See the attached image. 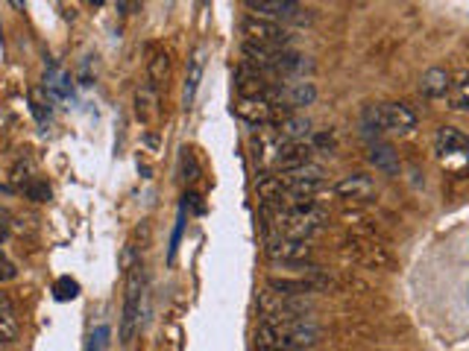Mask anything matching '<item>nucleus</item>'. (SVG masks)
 Wrapping results in <instances>:
<instances>
[{
    "label": "nucleus",
    "instance_id": "nucleus-1",
    "mask_svg": "<svg viewBox=\"0 0 469 351\" xmlns=\"http://www.w3.org/2000/svg\"><path fill=\"white\" fill-rule=\"evenodd\" d=\"M323 331L305 319H261L255 346L261 351H308L320 343Z\"/></svg>",
    "mask_w": 469,
    "mask_h": 351
},
{
    "label": "nucleus",
    "instance_id": "nucleus-2",
    "mask_svg": "<svg viewBox=\"0 0 469 351\" xmlns=\"http://www.w3.org/2000/svg\"><path fill=\"white\" fill-rule=\"evenodd\" d=\"M420 117L411 105L405 103H385V105H370L364 112V126L376 132H397V135H408L417 130Z\"/></svg>",
    "mask_w": 469,
    "mask_h": 351
},
{
    "label": "nucleus",
    "instance_id": "nucleus-3",
    "mask_svg": "<svg viewBox=\"0 0 469 351\" xmlns=\"http://www.w3.org/2000/svg\"><path fill=\"white\" fill-rule=\"evenodd\" d=\"M141 296H144V267L135 261L126 270V287H124V311H121V343L126 346L138 331V316H141Z\"/></svg>",
    "mask_w": 469,
    "mask_h": 351
},
{
    "label": "nucleus",
    "instance_id": "nucleus-4",
    "mask_svg": "<svg viewBox=\"0 0 469 351\" xmlns=\"http://www.w3.org/2000/svg\"><path fill=\"white\" fill-rule=\"evenodd\" d=\"M326 211H320L317 205L311 208H282L279 214H273V229L279 238L291 240H305L308 234L323 226Z\"/></svg>",
    "mask_w": 469,
    "mask_h": 351
},
{
    "label": "nucleus",
    "instance_id": "nucleus-5",
    "mask_svg": "<svg viewBox=\"0 0 469 351\" xmlns=\"http://www.w3.org/2000/svg\"><path fill=\"white\" fill-rule=\"evenodd\" d=\"M434 153L440 164L452 173H464L469 167V138L455 126H440L434 135Z\"/></svg>",
    "mask_w": 469,
    "mask_h": 351
},
{
    "label": "nucleus",
    "instance_id": "nucleus-6",
    "mask_svg": "<svg viewBox=\"0 0 469 351\" xmlns=\"http://www.w3.org/2000/svg\"><path fill=\"white\" fill-rule=\"evenodd\" d=\"M243 36L252 45H264V47H287L291 45V33L285 27L273 24V21H261V18H243Z\"/></svg>",
    "mask_w": 469,
    "mask_h": 351
},
{
    "label": "nucleus",
    "instance_id": "nucleus-7",
    "mask_svg": "<svg viewBox=\"0 0 469 351\" xmlns=\"http://www.w3.org/2000/svg\"><path fill=\"white\" fill-rule=\"evenodd\" d=\"M234 114H238L243 123L255 126V130H264V126H273L276 121H279L285 112L276 109L273 103L261 100V97H241L238 103H234Z\"/></svg>",
    "mask_w": 469,
    "mask_h": 351
},
{
    "label": "nucleus",
    "instance_id": "nucleus-8",
    "mask_svg": "<svg viewBox=\"0 0 469 351\" xmlns=\"http://www.w3.org/2000/svg\"><path fill=\"white\" fill-rule=\"evenodd\" d=\"M255 15H259L261 21L270 18L273 24L276 21H305L308 9H303L300 4H294V0H250L247 4Z\"/></svg>",
    "mask_w": 469,
    "mask_h": 351
},
{
    "label": "nucleus",
    "instance_id": "nucleus-9",
    "mask_svg": "<svg viewBox=\"0 0 469 351\" xmlns=\"http://www.w3.org/2000/svg\"><path fill=\"white\" fill-rule=\"evenodd\" d=\"M268 255L273 261H285V263H300L311 258V247L308 240H291V238H273L268 243Z\"/></svg>",
    "mask_w": 469,
    "mask_h": 351
},
{
    "label": "nucleus",
    "instance_id": "nucleus-10",
    "mask_svg": "<svg viewBox=\"0 0 469 351\" xmlns=\"http://www.w3.org/2000/svg\"><path fill=\"white\" fill-rule=\"evenodd\" d=\"M270 130L285 138V141H291V144H300V141H308L311 138V121L303 114H294V112H285L279 121H276Z\"/></svg>",
    "mask_w": 469,
    "mask_h": 351
},
{
    "label": "nucleus",
    "instance_id": "nucleus-11",
    "mask_svg": "<svg viewBox=\"0 0 469 351\" xmlns=\"http://www.w3.org/2000/svg\"><path fill=\"white\" fill-rule=\"evenodd\" d=\"M335 194L340 199H355V202H367L372 194H376V185H372V179L370 176H344L340 182L335 185Z\"/></svg>",
    "mask_w": 469,
    "mask_h": 351
},
{
    "label": "nucleus",
    "instance_id": "nucleus-12",
    "mask_svg": "<svg viewBox=\"0 0 469 351\" xmlns=\"http://www.w3.org/2000/svg\"><path fill=\"white\" fill-rule=\"evenodd\" d=\"M449 88H452V77H449V71H443V68H429L420 77V91L429 100L449 97Z\"/></svg>",
    "mask_w": 469,
    "mask_h": 351
},
{
    "label": "nucleus",
    "instance_id": "nucleus-13",
    "mask_svg": "<svg viewBox=\"0 0 469 351\" xmlns=\"http://www.w3.org/2000/svg\"><path fill=\"white\" fill-rule=\"evenodd\" d=\"M45 91L50 100H68L73 94V85H71V73L59 65H50L45 71Z\"/></svg>",
    "mask_w": 469,
    "mask_h": 351
},
{
    "label": "nucleus",
    "instance_id": "nucleus-14",
    "mask_svg": "<svg viewBox=\"0 0 469 351\" xmlns=\"http://www.w3.org/2000/svg\"><path fill=\"white\" fill-rule=\"evenodd\" d=\"M202 68H206V50L197 47L194 56L188 62V77H185V91H183V103L185 109H191V103L197 97V88H200V79H202Z\"/></svg>",
    "mask_w": 469,
    "mask_h": 351
},
{
    "label": "nucleus",
    "instance_id": "nucleus-15",
    "mask_svg": "<svg viewBox=\"0 0 469 351\" xmlns=\"http://www.w3.org/2000/svg\"><path fill=\"white\" fill-rule=\"evenodd\" d=\"M18 334H21V319L15 305L6 296H0V343H15Z\"/></svg>",
    "mask_w": 469,
    "mask_h": 351
},
{
    "label": "nucleus",
    "instance_id": "nucleus-16",
    "mask_svg": "<svg viewBox=\"0 0 469 351\" xmlns=\"http://www.w3.org/2000/svg\"><path fill=\"white\" fill-rule=\"evenodd\" d=\"M135 114H138V121H144V123L158 121V91L153 85H144V88L135 91Z\"/></svg>",
    "mask_w": 469,
    "mask_h": 351
},
{
    "label": "nucleus",
    "instance_id": "nucleus-17",
    "mask_svg": "<svg viewBox=\"0 0 469 351\" xmlns=\"http://www.w3.org/2000/svg\"><path fill=\"white\" fill-rule=\"evenodd\" d=\"M30 112H33L41 130H47V126L53 123V100L47 97V91L30 88Z\"/></svg>",
    "mask_w": 469,
    "mask_h": 351
},
{
    "label": "nucleus",
    "instance_id": "nucleus-18",
    "mask_svg": "<svg viewBox=\"0 0 469 351\" xmlns=\"http://www.w3.org/2000/svg\"><path fill=\"white\" fill-rule=\"evenodd\" d=\"M147 77H150L156 91L162 88V85H167V79H170V56L165 50H156L150 56V62H147Z\"/></svg>",
    "mask_w": 469,
    "mask_h": 351
},
{
    "label": "nucleus",
    "instance_id": "nucleus-19",
    "mask_svg": "<svg viewBox=\"0 0 469 351\" xmlns=\"http://www.w3.org/2000/svg\"><path fill=\"white\" fill-rule=\"evenodd\" d=\"M449 105L455 112L469 114V73H461L449 88Z\"/></svg>",
    "mask_w": 469,
    "mask_h": 351
},
{
    "label": "nucleus",
    "instance_id": "nucleus-20",
    "mask_svg": "<svg viewBox=\"0 0 469 351\" xmlns=\"http://www.w3.org/2000/svg\"><path fill=\"white\" fill-rule=\"evenodd\" d=\"M80 296V281L71 279V275H62V279H56V284H53V299L56 302H71Z\"/></svg>",
    "mask_w": 469,
    "mask_h": 351
},
{
    "label": "nucleus",
    "instance_id": "nucleus-21",
    "mask_svg": "<svg viewBox=\"0 0 469 351\" xmlns=\"http://www.w3.org/2000/svg\"><path fill=\"white\" fill-rule=\"evenodd\" d=\"M370 158H372V164L381 167L385 173H397L399 162H397V153H393L390 146H385V144H381V146H372V155H370Z\"/></svg>",
    "mask_w": 469,
    "mask_h": 351
},
{
    "label": "nucleus",
    "instance_id": "nucleus-22",
    "mask_svg": "<svg viewBox=\"0 0 469 351\" xmlns=\"http://www.w3.org/2000/svg\"><path fill=\"white\" fill-rule=\"evenodd\" d=\"M183 231H185V205L179 208L174 234H170V247H167V261H170V263H174V258H176V249H179V240H183Z\"/></svg>",
    "mask_w": 469,
    "mask_h": 351
},
{
    "label": "nucleus",
    "instance_id": "nucleus-23",
    "mask_svg": "<svg viewBox=\"0 0 469 351\" xmlns=\"http://www.w3.org/2000/svg\"><path fill=\"white\" fill-rule=\"evenodd\" d=\"M112 343V328L109 325H98L91 331V343H89V351H106Z\"/></svg>",
    "mask_w": 469,
    "mask_h": 351
},
{
    "label": "nucleus",
    "instance_id": "nucleus-24",
    "mask_svg": "<svg viewBox=\"0 0 469 351\" xmlns=\"http://www.w3.org/2000/svg\"><path fill=\"white\" fill-rule=\"evenodd\" d=\"M24 190H27V196L36 199V202H47L50 199V188L41 182V179H33V182H30Z\"/></svg>",
    "mask_w": 469,
    "mask_h": 351
},
{
    "label": "nucleus",
    "instance_id": "nucleus-25",
    "mask_svg": "<svg viewBox=\"0 0 469 351\" xmlns=\"http://www.w3.org/2000/svg\"><path fill=\"white\" fill-rule=\"evenodd\" d=\"M13 279H18V267L6 258L4 252H0V284H6V281H13Z\"/></svg>",
    "mask_w": 469,
    "mask_h": 351
},
{
    "label": "nucleus",
    "instance_id": "nucleus-26",
    "mask_svg": "<svg viewBox=\"0 0 469 351\" xmlns=\"http://www.w3.org/2000/svg\"><path fill=\"white\" fill-rule=\"evenodd\" d=\"M9 234H13V214L6 208H0V243H6Z\"/></svg>",
    "mask_w": 469,
    "mask_h": 351
},
{
    "label": "nucleus",
    "instance_id": "nucleus-27",
    "mask_svg": "<svg viewBox=\"0 0 469 351\" xmlns=\"http://www.w3.org/2000/svg\"><path fill=\"white\" fill-rule=\"evenodd\" d=\"M15 123V114L9 112V105H0V132H6Z\"/></svg>",
    "mask_w": 469,
    "mask_h": 351
}]
</instances>
